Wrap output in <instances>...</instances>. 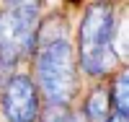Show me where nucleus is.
I'll list each match as a JSON object with an SVG mask.
<instances>
[{
	"label": "nucleus",
	"instance_id": "1",
	"mask_svg": "<svg viewBox=\"0 0 129 122\" xmlns=\"http://www.w3.org/2000/svg\"><path fill=\"white\" fill-rule=\"evenodd\" d=\"M116 13L106 3H93L80 24V68L90 75L109 73L116 62L114 55Z\"/></svg>",
	"mask_w": 129,
	"mask_h": 122
},
{
	"label": "nucleus",
	"instance_id": "8",
	"mask_svg": "<svg viewBox=\"0 0 129 122\" xmlns=\"http://www.w3.org/2000/svg\"><path fill=\"white\" fill-rule=\"evenodd\" d=\"M106 122H129V119H126V117H121V114H111Z\"/></svg>",
	"mask_w": 129,
	"mask_h": 122
},
{
	"label": "nucleus",
	"instance_id": "7",
	"mask_svg": "<svg viewBox=\"0 0 129 122\" xmlns=\"http://www.w3.org/2000/svg\"><path fill=\"white\" fill-rule=\"evenodd\" d=\"M44 122H67V112L59 104H49L44 112Z\"/></svg>",
	"mask_w": 129,
	"mask_h": 122
},
{
	"label": "nucleus",
	"instance_id": "2",
	"mask_svg": "<svg viewBox=\"0 0 129 122\" xmlns=\"http://www.w3.org/2000/svg\"><path fill=\"white\" fill-rule=\"evenodd\" d=\"M36 81L49 104L70 101L78 86L75 47L67 39H52L36 55Z\"/></svg>",
	"mask_w": 129,
	"mask_h": 122
},
{
	"label": "nucleus",
	"instance_id": "4",
	"mask_svg": "<svg viewBox=\"0 0 129 122\" xmlns=\"http://www.w3.org/2000/svg\"><path fill=\"white\" fill-rule=\"evenodd\" d=\"M3 112L8 122H36L39 119V88L28 75H13L3 94Z\"/></svg>",
	"mask_w": 129,
	"mask_h": 122
},
{
	"label": "nucleus",
	"instance_id": "6",
	"mask_svg": "<svg viewBox=\"0 0 129 122\" xmlns=\"http://www.w3.org/2000/svg\"><path fill=\"white\" fill-rule=\"evenodd\" d=\"M126 70H119L114 75V81H111V91H109V101L111 107H116V114H121L126 117Z\"/></svg>",
	"mask_w": 129,
	"mask_h": 122
},
{
	"label": "nucleus",
	"instance_id": "5",
	"mask_svg": "<svg viewBox=\"0 0 129 122\" xmlns=\"http://www.w3.org/2000/svg\"><path fill=\"white\" fill-rule=\"evenodd\" d=\"M111 117V101L106 88H93L85 99V122H106Z\"/></svg>",
	"mask_w": 129,
	"mask_h": 122
},
{
	"label": "nucleus",
	"instance_id": "3",
	"mask_svg": "<svg viewBox=\"0 0 129 122\" xmlns=\"http://www.w3.org/2000/svg\"><path fill=\"white\" fill-rule=\"evenodd\" d=\"M39 3H5L0 10V57L16 62L18 57L34 52L36 44Z\"/></svg>",
	"mask_w": 129,
	"mask_h": 122
}]
</instances>
